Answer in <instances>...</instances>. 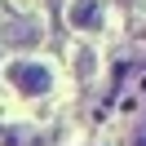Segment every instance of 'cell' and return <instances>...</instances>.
<instances>
[{"label": "cell", "instance_id": "obj_4", "mask_svg": "<svg viewBox=\"0 0 146 146\" xmlns=\"http://www.w3.org/2000/svg\"><path fill=\"white\" fill-rule=\"evenodd\" d=\"M124 5H128V0H124Z\"/></svg>", "mask_w": 146, "mask_h": 146}, {"label": "cell", "instance_id": "obj_3", "mask_svg": "<svg viewBox=\"0 0 146 146\" xmlns=\"http://www.w3.org/2000/svg\"><path fill=\"white\" fill-rule=\"evenodd\" d=\"M137 146H146V128H142V133H137Z\"/></svg>", "mask_w": 146, "mask_h": 146}, {"label": "cell", "instance_id": "obj_2", "mask_svg": "<svg viewBox=\"0 0 146 146\" xmlns=\"http://www.w3.org/2000/svg\"><path fill=\"white\" fill-rule=\"evenodd\" d=\"M66 22H71L75 31H98V27H102V9H98V0H71Z\"/></svg>", "mask_w": 146, "mask_h": 146}, {"label": "cell", "instance_id": "obj_1", "mask_svg": "<svg viewBox=\"0 0 146 146\" xmlns=\"http://www.w3.org/2000/svg\"><path fill=\"white\" fill-rule=\"evenodd\" d=\"M9 84L18 93H49L53 89V71L40 62H9Z\"/></svg>", "mask_w": 146, "mask_h": 146}]
</instances>
